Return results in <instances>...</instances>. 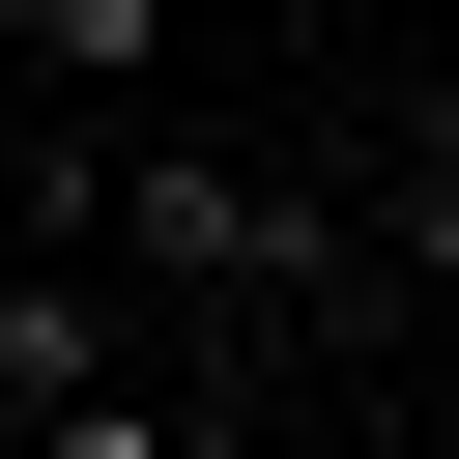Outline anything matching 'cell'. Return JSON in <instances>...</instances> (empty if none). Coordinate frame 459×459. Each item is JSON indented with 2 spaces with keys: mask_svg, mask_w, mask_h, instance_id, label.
Listing matches in <instances>:
<instances>
[{
  "mask_svg": "<svg viewBox=\"0 0 459 459\" xmlns=\"http://www.w3.org/2000/svg\"><path fill=\"white\" fill-rule=\"evenodd\" d=\"M29 459H201V402H143V373H86V402H29Z\"/></svg>",
  "mask_w": 459,
  "mask_h": 459,
  "instance_id": "cell-4",
  "label": "cell"
},
{
  "mask_svg": "<svg viewBox=\"0 0 459 459\" xmlns=\"http://www.w3.org/2000/svg\"><path fill=\"white\" fill-rule=\"evenodd\" d=\"M0 57H57L86 115H143V86H172V0H0Z\"/></svg>",
  "mask_w": 459,
  "mask_h": 459,
  "instance_id": "cell-3",
  "label": "cell"
},
{
  "mask_svg": "<svg viewBox=\"0 0 459 459\" xmlns=\"http://www.w3.org/2000/svg\"><path fill=\"white\" fill-rule=\"evenodd\" d=\"M29 230H57V258H115V287H172V316H287V287H344V230H316L287 172H230V143H143V115L29 143Z\"/></svg>",
  "mask_w": 459,
  "mask_h": 459,
  "instance_id": "cell-1",
  "label": "cell"
},
{
  "mask_svg": "<svg viewBox=\"0 0 459 459\" xmlns=\"http://www.w3.org/2000/svg\"><path fill=\"white\" fill-rule=\"evenodd\" d=\"M86 373H143V344H115V258H57V230H29V258H0V430H29V402H86Z\"/></svg>",
  "mask_w": 459,
  "mask_h": 459,
  "instance_id": "cell-2",
  "label": "cell"
},
{
  "mask_svg": "<svg viewBox=\"0 0 459 459\" xmlns=\"http://www.w3.org/2000/svg\"><path fill=\"white\" fill-rule=\"evenodd\" d=\"M402 287H430V316H459V143H430V172H402Z\"/></svg>",
  "mask_w": 459,
  "mask_h": 459,
  "instance_id": "cell-5",
  "label": "cell"
}]
</instances>
